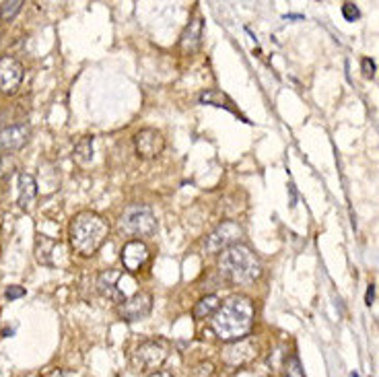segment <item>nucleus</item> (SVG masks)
<instances>
[{
    "mask_svg": "<svg viewBox=\"0 0 379 377\" xmlns=\"http://www.w3.org/2000/svg\"><path fill=\"white\" fill-rule=\"evenodd\" d=\"M23 2L21 0H11V2H2L0 4V21H13L17 17V13L21 11Z\"/></svg>",
    "mask_w": 379,
    "mask_h": 377,
    "instance_id": "obj_20",
    "label": "nucleus"
},
{
    "mask_svg": "<svg viewBox=\"0 0 379 377\" xmlns=\"http://www.w3.org/2000/svg\"><path fill=\"white\" fill-rule=\"evenodd\" d=\"M31 137V130L27 124H15V126H8L0 132V151L4 153H13V151H19L23 149L25 144L29 142Z\"/></svg>",
    "mask_w": 379,
    "mask_h": 377,
    "instance_id": "obj_13",
    "label": "nucleus"
},
{
    "mask_svg": "<svg viewBox=\"0 0 379 377\" xmlns=\"http://www.w3.org/2000/svg\"><path fill=\"white\" fill-rule=\"evenodd\" d=\"M254 318H256L254 301L245 295H233L216 309V313L211 320V326L216 338L233 342V340L245 338L252 332Z\"/></svg>",
    "mask_w": 379,
    "mask_h": 377,
    "instance_id": "obj_1",
    "label": "nucleus"
},
{
    "mask_svg": "<svg viewBox=\"0 0 379 377\" xmlns=\"http://www.w3.org/2000/svg\"><path fill=\"white\" fill-rule=\"evenodd\" d=\"M37 198V184L31 173L19 175V207L23 211H31L33 202Z\"/></svg>",
    "mask_w": 379,
    "mask_h": 377,
    "instance_id": "obj_15",
    "label": "nucleus"
},
{
    "mask_svg": "<svg viewBox=\"0 0 379 377\" xmlns=\"http://www.w3.org/2000/svg\"><path fill=\"white\" fill-rule=\"evenodd\" d=\"M134 146H136V153L141 159H155L163 153L165 139L155 128H142L141 132L134 134Z\"/></svg>",
    "mask_w": 379,
    "mask_h": 377,
    "instance_id": "obj_10",
    "label": "nucleus"
},
{
    "mask_svg": "<svg viewBox=\"0 0 379 377\" xmlns=\"http://www.w3.org/2000/svg\"><path fill=\"white\" fill-rule=\"evenodd\" d=\"M241 236H243V229H241L237 223H233V221H225V223H221V225L214 229L211 236L206 237V241H204V250H206L209 254L225 252L227 248L235 245Z\"/></svg>",
    "mask_w": 379,
    "mask_h": 377,
    "instance_id": "obj_7",
    "label": "nucleus"
},
{
    "mask_svg": "<svg viewBox=\"0 0 379 377\" xmlns=\"http://www.w3.org/2000/svg\"><path fill=\"white\" fill-rule=\"evenodd\" d=\"M218 307H221V299H218L216 295H206V297H202V299L194 306L192 315H194L196 320H202V318L214 315Z\"/></svg>",
    "mask_w": 379,
    "mask_h": 377,
    "instance_id": "obj_17",
    "label": "nucleus"
},
{
    "mask_svg": "<svg viewBox=\"0 0 379 377\" xmlns=\"http://www.w3.org/2000/svg\"><path fill=\"white\" fill-rule=\"evenodd\" d=\"M15 159H13V155H2L0 157V182L2 180H8L11 175H13V171H15Z\"/></svg>",
    "mask_w": 379,
    "mask_h": 377,
    "instance_id": "obj_22",
    "label": "nucleus"
},
{
    "mask_svg": "<svg viewBox=\"0 0 379 377\" xmlns=\"http://www.w3.org/2000/svg\"><path fill=\"white\" fill-rule=\"evenodd\" d=\"M190 377H216V369H214V365L211 361H200L190 371Z\"/></svg>",
    "mask_w": 379,
    "mask_h": 377,
    "instance_id": "obj_21",
    "label": "nucleus"
},
{
    "mask_svg": "<svg viewBox=\"0 0 379 377\" xmlns=\"http://www.w3.org/2000/svg\"><path fill=\"white\" fill-rule=\"evenodd\" d=\"M107 236H110V223L101 214L91 211L78 212L69 227L72 250L85 258L97 254V250L105 243Z\"/></svg>",
    "mask_w": 379,
    "mask_h": 377,
    "instance_id": "obj_2",
    "label": "nucleus"
},
{
    "mask_svg": "<svg viewBox=\"0 0 379 377\" xmlns=\"http://www.w3.org/2000/svg\"><path fill=\"white\" fill-rule=\"evenodd\" d=\"M284 19H303L301 15H284Z\"/></svg>",
    "mask_w": 379,
    "mask_h": 377,
    "instance_id": "obj_30",
    "label": "nucleus"
},
{
    "mask_svg": "<svg viewBox=\"0 0 379 377\" xmlns=\"http://www.w3.org/2000/svg\"><path fill=\"white\" fill-rule=\"evenodd\" d=\"M119 231L130 237H151L157 231V219L146 204L128 207L119 219Z\"/></svg>",
    "mask_w": 379,
    "mask_h": 377,
    "instance_id": "obj_4",
    "label": "nucleus"
},
{
    "mask_svg": "<svg viewBox=\"0 0 379 377\" xmlns=\"http://www.w3.org/2000/svg\"><path fill=\"white\" fill-rule=\"evenodd\" d=\"M284 377H305L303 376V369H301V363H299V359H297L295 354L286 361Z\"/></svg>",
    "mask_w": 379,
    "mask_h": 377,
    "instance_id": "obj_23",
    "label": "nucleus"
},
{
    "mask_svg": "<svg viewBox=\"0 0 379 377\" xmlns=\"http://www.w3.org/2000/svg\"><path fill=\"white\" fill-rule=\"evenodd\" d=\"M4 295H6V299H11V301H13V299L23 297L25 289L23 286H19V284H13V286H8V289H6V293H4Z\"/></svg>",
    "mask_w": 379,
    "mask_h": 377,
    "instance_id": "obj_25",
    "label": "nucleus"
},
{
    "mask_svg": "<svg viewBox=\"0 0 379 377\" xmlns=\"http://www.w3.org/2000/svg\"><path fill=\"white\" fill-rule=\"evenodd\" d=\"M151 309H153V295L141 291V293L126 297V301L118 306V313L126 322H139L151 313Z\"/></svg>",
    "mask_w": 379,
    "mask_h": 377,
    "instance_id": "obj_8",
    "label": "nucleus"
},
{
    "mask_svg": "<svg viewBox=\"0 0 379 377\" xmlns=\"http://www.w3.org/2000/svg\"><path fill=\"white\" fill-rule=\"evenodd\" d=\"M60 248V243H56L54 239H49L46 236H40L35 239V256H37V262L44 264V266H52L54 264V252Z\"/></svg>",
    "mask_w": 379,
    "mask_h": 377,
    "instance_id": "obj_16",
    "label": "nucleus"
},
{
    "mask_svg": "<svg viewBox=\"0 0 379 377\" xmlns=\"http://www.w3.org/2000/svg\"><path fill=\"white\" fill-rule=\"evenodd\" d=\"M342 17H344L346 21L355 23L356 19L361 17V13H358V8H356L353 2H344V4H342Z\"/></svg>",
    "mask_w": 379,
    "mask_h": 377,
    "instance_id": "obj_24",
    "label": "nucleus"
},
{
    "mask_svg": "<svg viewBox=\"0 0 379 377\" xmlns=\"http://www.w3.org/2000/svg\"><path fill=\"white\" fill-rule=\"evenodd\" d=\"M49 377H76V376H72L71 371H62V369H56V371H52V373H49Z\"/></svg>",
    "mask_w": 379,
    "mask_h": 377,
    "instance_id": "obj_28",
    "label": "nucleus"
},
{
    "mask_svg": "<svg viewBox=\"0 0 379 377\" xmlns=\"http://www.w3.org/2000/svg\"><path fill=\"white\" fill-rule=\"evenodd\" d=\"M351 377H361V376H358V373H355V371H353V373H351Z\"/></svg>",
    "mask_w": 379,
    "mask_h": 377,
    "instance_id": "obj_31",
    "label": "nucleus"
},
{
    "mask_svg": "<svg viewBox=\"0 0 379 377\" xmlns=\"http://www.w3.org/2000/svg\"><path fill=\"white\" fill-rule=\"evenodd\" d=\"M258 356V349L256 342L252 338H241V340H233L227 347H223L221 351V359L227 367H243L247 363H252Z\"/></svg>",
    "mask_w": 379,
    "mask_h": 377,
    "instance_id": "obj_6",
    "label": "nucleus"
},
{
    "mask_svg": "<svg viewBox=\"0 0 379 377\" xmlns=\"http://www.w3.org/2000/svg\"><path fill=\"white\" fill-rule=\"evenodd\" d=\"M167 354H169V344L165 340H146L134 353V367L146 373V371H157L163 363H165Z\"/></svg>",
    "mask_w": 379,
    "mask_h": 377,
    "instance_id": "obj_5",
    "label": "nucleus"
},
{
    "mask_svg": "<svg viewBox=\"0 0 379 377\" xmlns=\"http://www.w3.org/2000/svg\"><path fill=\"white\" fill-rule=\"evenodd\" d=\"M23 83V66L13 56L0 58V93L15 95Z\"/></svg>",
    "mask_w": 379,
    "mask_h": 377,
    "instance_id": "obj_9",
    "label": "nucleus"
},
{
    "mask_svg": "<svg viewBox=\"0 0 379 377\" xmlns=\"http://www.w3.org/2000/svg\"><path fill=\"white\" fill-rule=\"evenodd\" d=\"M202 29H204V23H202V17H194L188 23V27L184 29L182 37H180V50L184 54H194L198 52V47L202 44Z\"/></svg>",
    "mask_w": 379,
    "mask_h": 377,
    "instance_id": "obj_14",
    "label": "nucleus"
},
{
    "mask_svg": "<svg viewBox=\"0 0 379 377\" xmlns=\"http://www.w3.org/2000/svg\"><path fill=\"white\" fill-rule=\"evenodd\" d=\"M218 272L229 281V283L239 284H252L260 279L262 264L258 256L247 248L235 243L231 248H227L221 258H218Z\"/></svg>",
    "mask_w": 379,
    "mask_h": 377,
    "instance_id": "obj_3",
    "label": "nucleus"
},
{
    "mask_svg": "<svg viewBox=\"0 0 379 377\" xmlns=\"http://www.w3.org/2000/svg\"><path fill=\"white\" fill-rule=\"evenodd\" d=\"M148 377H173L171 373H167V371H155V373H151Z\"/></svg>",
    "mask_w": 379,
    "mask_h": 377,
    "instance_id": "obj_29",
    "label": "nucleus"
},
{
    "mask_svg": "<svg viewBox=\"0 0 379 377\" xmlns=\"http://www.w3.org/2000/svg\"><path fill=\"white\" fill-rule=\"evenodd\" d=\"M361 66H363V74H365L367 79H371V76L375 74V62H373L371 58H363Z\"/></svg>",
    "mask_w": 379,
    "mask_h": 377,
    "instance_id": "obj_26",
    "label": "nucleus"
},
{
    "mask_svg": "<svg viewBox=\"0 0 379 377\" xmlns=\"http://www.w3.org/2000/svg\"><path fill=\"white\" fill-rule=\"evenodd\" d=\"M373 299H375V284H369V286H367V295H365V303L371 306Z\"/></svg>",
    "mask_w": 379,
    "mask_h": 377,
    "instance_id": "obj_27",
    "label": "nucleus"
},
{
    "mask_svg": "<svg viewBox=\"0 0 379 377\" xmlns=\"http://www.w3.org/2000/svg\"><path fill=\"white\" fill-rule=\"evenodd\" d=\"M124 281V274L119 270H105L99 274L97 286L101 291V295H105L107 299H114L116 303H124L126 301V293L124 286H119V283Z\"/></svg>",
    "mask_w": 379,
    "mask_h": 377,
    "instance_id": "obj_12",
    "label": "nucleus"
},
{
    "mask_svg": "<svg viewBox=\"0 0 379 377\" xmlns=\"http://www.w3.org/2000/svg\"><path fill=\"white\" fill-rule=\"evenodd\" d=\"M198 99H200V103L214 105V108H225V110H231V112H233V103H231V99L223 93V91H218V89H209V91H204V93L200 95Z\"/></svg>",
    "mask_w": 379,
    "mask_h": 377,
    "instance_id": "obj_18",
    "label": "nucleus"
},
{
    "mask_svg": "<svg viewBox=\"0 0 379 377\" xmlns=\"http://www.w3.org/2000/svg\"><path fill=\"white\" fill-rule=\"evenodd\" d=\"M74 159L81 166H89L93 161V137H83L74 146Z\"/></svg>",
    "mask_w": 379,
    "mask_h": 377,
    "instance_id": "obj_19",
    "label": "nucleus"
},
{
    "mask_svg": "<svg viewBox=\"0 0 379 377\" xmlns=\"http://www.w3.org/2000/svg\"><path fill=\"white\" fill-rule=\"evenodd\" d=\"M119 258H122V264H124V270L126 272H139L142 266L146 264L148 260V248L142 243L141 239H132L128 241L122 252H119Z\"/></svg>",
    "mask_w": 379,
    "mask_h": 377,
    "instance_id": "obj_11",
    "label": "nucleus"
}]
</instances>
